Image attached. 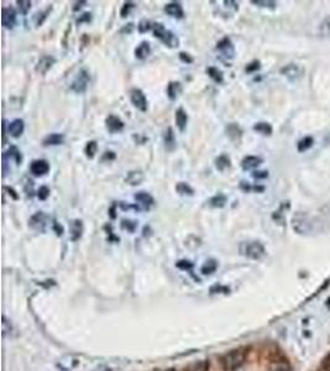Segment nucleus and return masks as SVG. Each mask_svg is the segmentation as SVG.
I'll list each match as a JSON object with an SVG mask.
<instances>
[{
    "label": "nucleus",
    "instance_id": "2eb2a0df",
    "mask_svg": "<svg viewBox=\"0 0 330 371\" xmlns=\"http://www.w3.org/2000/svg\"><path fill=\"white\" fill-rule=\"evenodd\" d=\"M163 142H165V147L167 151H175L177 147V142H176V135L175 132L171 127L166 129L165 134H163Z\"/></svg>",
    "mask_w": 330,
    "mask_h": 371
},
{
    "label": "nucleus",
    "instance_id": "ea45409f",
    "mask_svg": "<svg viewBox=\"0 0 330 371\" xmlns=\"http://www.w3.org/2000/svg\"><path fill=\"white\" fill-rule=\"evenodd\" d=\"M251 3L255 4V5L262 6V8H268V9H275L277 5L276 1H263V0H253Z\"/></svg>",
    "mask_w": 330,
    "mask_h": 371
},
{
    "label": "nucleus",
    "instance_id": "f8f14e48",
    "mask_svg": "<svg viewBox=\"0 0 330 371\" xmlns=\"http://www.w3.org/2000/svg\"><path fill=\"white\" fill-rule=\"evenodd\" d=\"M1 24L4 27L13 28L16 24V11L14 8H3L1 11Z\"/></svg>",
    "mask_w": 330,
    "mask_h": 371
},
{
    "label": "nucleus",
    "instance_id": "052dcab7",
    "mask_svg": "<svg viewBox=\"0 0 330 371\" xmlns=\"http://www.w3.org/2000/svg\"><path fill=\"white\" fill-rule=\"evenodd\" d=\"M165 371H178V370H176V369H167V370H165Z\"/></svg>",
    "mask_w": 330,
    "mask_h": 371
},
{
    "label": "nucleus",
    "instance_id": "79ce46f5",
    "mask_svg": "<svg viewBox=\"0 0 330 371\" xmlns=\"http://www.w3.org/2000/svg\"><path fill=\"white\" fill-rule=\"evenodd\" d=\"M51 10H52V6H50V8H47L45 11H42V13L37 14V15H39V16H37V21H36L37 26H41L42 24H44V21L46 20L47 15H49L50 11H51Z\"/></svg>",
    "mask_w": 330,
    "mask_h": 371
},
{
    "label": "nucleus",
    "instance_id": "de8ad7c7",
    "mask_svg": "<svg viewBox=\"0 0 330 371\" xmlns=\"http://www.w3.org/2000/svg\"><path fill=\"white\" fill-rule=\"evenodd\" d=\"M253 177L256 178V180H262V178H267L268 172H267V171H255V172L253 173Z\"/></svg>",
    "mask_w": 330,
    "mask_h": 371
},
{
    "label": "nucleus",
    "instance_id": "cd10ccee",
    "mask_svg": "<svg viewBox=\"0 0 330 371\" xmlns=\"http://www.w3.org/2000/svg\"><path fill=\"white\" fill-rule=\"evenodd\" d=\"M176 192L181 196H193L194 189L186 182H178L176 185Z\"/></svg>",
    "mask_w": 330,
    "mask_h": 371
},
{
    "label": "nucleus",
    "instance_id": "6e6d98bb",
    "mask_svg": "<svg viewBox=\"0 0 330 371\" xmlns=\"http://www.w3.org/2000/svg\"><path fill=\"white\" fill-rule=\"evenodd\" d=\"M224 4L227 6H230V8H234V10H237L239 9V4L236 1H231V0H225Z\"/></svg>",
    "mask_w": 330,
    "mask_h": 371
},
{
    "label": "nucleus",
    "instance_id": "a19ab883",
    "mask_svg": "<svg viewBox=\"0 0 330 371\" xmlns=\"http://www.w3.org/2000/svg\"><path fill=\"white\" fill-rule=\"evenodd\" d=\"M134 8H135V3H132V1H127V3L123 5L122 11H120L122 18H127V16L130 14V11H131Z\"/></svg>",
    "mask_w": 330,
    "mask_h": 371
},
{
    "label": "nucleus",
    "instance_id": "6ab92c4d",
    "mask_svg": "<svg viewBox=\"0 0 330 371\" xmlns=\"http://www.w3.org/2000/svg\"><path fill=\"white\" fill-rule=\"evenodd\" d=\"M261 163H262V159L258 158V156H246V158H244V160L241 161V167L245 171H250L258 167Z\"/></svg>",
    "mask_w": 330,
    "mask_h": 371
},
{
    "label": "nucleus",
    "instance_id": "a878e982",
    "mask_svg": "<svg viewBox=\"0 0 330 371\" xmlns=\"http://www.w3.org/2000/svg\"><path fill=\"white\" fill-rule=\"evenodd\" d=\"M206 75L212 78L215 83H223L224 82V75H223L222 71L218 67H208L206 68Z\"/></svg>",
    "mask_w": 330,
    "mask_h": 371
},
{
    "label": "nucleus",
    "instance_id": "f257e3e1",
    "mask_svg": "<svg viewBox=\"0 0 330 371\" xmlns=\"http://www.w3.org/2000/svg\"><path fill=\"white\" fill-rule=\"evenodd\" d=\"M246 363V353L243 349H234L220 359V365L225 371L239 370Z\"/></svg>",
    "mask_w": 330,
    "mask_h": 371
},
{
    "label": "nucleus",
    "instance_id": "7ed1b4c3",
    "mask_svg": "<svg viewBox=\"0 0 330 371\" xmlns=\"http://www.w3.org/2000/svg\"><path fill=\"white\" fill-rule=\"evenodd\" d=\"M240 251L246 258L258 260L265 255V247L260 241H246L240 245Z\"/></svg>",
    "mask_w": 330,
    "mask_h": 371
},
{
    "label": "nucleus",
    "instance_id": "49530a36",
    "mask_svg": "<svg viewBox=\"0 0 330 371\" xmlns=\"http://www.w3.org/2000/svg\"><path fill=\"white\" fill-rule=\"evenodd\" d=\"M179 58H181V61H183L184 63H187V65L193 63V57L189 53H186V52H179Z\"/></svg>",
    "mask_w": 330,
    "mask_h": 371
},
{
    "label": "nucleus",
    "instance_id": "e433bc0d",
    "mask_svg": "<svg viewBox=\"0 0 330 371\" xmlns=\"http://www.w3.org/2000/svg\"><path fill=\"white\" fill-rule=\"evenodd\" d=\"M152 27H153V24L151 23V21H150V20H147V19H144V20H141L139 23V26H137V30H139L140 34H145V32L150 31Z\"/></svg>",
    "mask_w": 330,
    "mask_h": 371
},
{
    "label": "nucleus",
    "instance_id": "0eeeda50",
    "mask_svg": "<svg viewBox=\"0 0 330 371\" xmlns=\"http://www.w3.org/2000/svg\"><path fill=\"white\" fill-rule=\"evenodd\" d=\"M135 201L137 202V206L141 208V211H150L151 207L155 204V199L147 192H137L135 194Z\"/></svg>",
    "mask_w": 330,
    "mask_h": 371
},
{
    "label": "nucleus",
    "instance_id": "13d9d810",
    "mask_svg": "<svg viewBox=\"0 0 330 371\" xmlns=\"http://www.w3.org/2000/svg\"><path fill=\"white\" fill-rule=\"evenodd\" d=\"M115 208H116V204H113V207H111V208L109 209V213H110V216H111V218H113V219L116 216L115 215Z\"/></svg>",
    "mask_w": 330,
    "mask_h": 371
},
{
    "label": "nucleus",
    "instance_id": "423d86ee",
    "mask_svg": "<svg viewBox=\"0 0 330 371\" xmlns=\"http://www.w3.org/2000/svg\"><path fill=\"white\" fill-rule=\"evenodd\" d=\"M217 50L222 53L223 57L228 59H232L235 57V47L232 45L230 37L225 36L217 44Z\"/></svg>",
    "mask_w": 330,
    "mask_h": 371
},
{
    "label": "nucleus",
    "instance_id": "bf43d9fd",
    "mask_svg": "<svg viewBox=\"0 0 330 371\" xmlns=\"http://www.w3.org/2000/svg\"><path fill=\"white\" fill-rule=\"evenodd\" d=\"M276 371H291V369L287 368V366H284V368H279V369H277Z\"/></svg>",
    "mask_w": 330,
    "mask_h": 371
},
{
    "label": "nucleus",
    "instance_id": "5fc2aeb1",
    "mask_svg": "<svg viewBox=\"0 0 330 371\" xmlns=\"http://www.w3.org/2000/svg\"><path fill=\"white\" fill-rule=\"evenodd\" d=\"M4 191H8L9 194H10V196L13 197V199H15V201H16V199H19V196H18V194H16V192L14 191V189L11 188V187H8V186H4Z\"/></svg>",
    "mask_w": 330,
    "mask_h": 371
},
{
    "label": "nucleus",
    "instance_id": "2f4dec72",
    "mask_svg": "<svg viewBox=\"0 0 330 371\" xmlns=\"http://www.w3.org/2000/svg\"><path fill=\"white\" fill-rule=\"evenodd\" d=\"M97 151H98V144H97V141L87 142L84 149V154L88 159H93L94 156H96Z\"/></svg>",
    "mask_w": 330,
    "mask_h": 371
},
{
    "label": "nucleus",
    "instance_id": "473e14b6",
    "mask_svg": "<svg viewBox=\"0 0 330 371\" xmlns=\"http://www.w3.org/2000/svg\"><path fill=\"white\" fill-rule=\"evenodd\" d=\"M210 364L208 360H199L189 368V371H209Z\"/></svg>",
    "mask_w": 330,
    "mask_h": 371
},
{
    "label": "nucleus",
    "instance_id": "9d476101",
    "mask_svg": "<svg viewBox=\"0 0 330 371\" xmlns=\"http://www.w3.org/2000/svg\"><path fill=\"white\" fill-rule=\"evenodd\" d=\"M54 63H56V58H54L53 56L46 54V56H42L41 58L39 59L35 70H36V72L40 73V75H46V73L51 70L52 66H53Z\"/></svg>",
    "mask_w": 330,
    "mask_h": 371
},
{
    "label": "nucleus",
    "instance_id": "58836bf2",
    "mask_svg": "<svg viewBox=\"0 0 330 371\" xmlns=\"http://www.w3.org/2000/svg\"><path fill=\"white\" fill-rule=\"evenodd\" d=\"M50 196V188L47 187V186H41L39 188V191H37V198L40 199V201H46L47 198H49Z\"/></svg>",
    "mask_w": 330,
    "mask_h": 371
},
{
    "label": "nucleus",
    "instance_id": "37998d69",
    "mask_svg": "<svg viewBox=\"0 0 330 371\" xmlns=\"http://www.w3.org/2000/svg\"><path fill=\"white\" fill-rule=\"evenodd\" d=\"M260 67H261L260 62L254 61V62H251V63H249V65L246 66L245 71H246V73H254V72H257V71L260 70Z\"/></svg>",
    "mask_w": 330,
    "mask_h": 371
},
{
    "label": "nucleus",
    "instance_id": "c85d7f7f",
    "mask_svg": "<svg viewBox=\"0 0 330 371\" xmlns=\"http://www.w3.org/2000/svg\"><path fill=\"white\" fill-rule=\"evenodd\" d=\"M241 129L236 124H229L227 127V134L231 140H239L241 137Z\"/></svg>",
    "mask_w": 330,
    "mask_h": 371
},
{
    "label": "nucleus",
    "instance_id": "7c9ffc66",
    "mask_svg": "<svg viewBox=\"0 0 330 371\" xmlns=\"http://www.w3.org/2000/svg\"><path fill=\"white\" fill-rule=\"evenodd\" d=\"M254 130L262 135H271L272 127L268 123H256L254 125Z\"/></svg>",
    "mask_w": 330,
    "mask_h": 371
},
{
    "label": "nucleus",
    "instance_id": "4468645a",
    "mask_svg": "<svg viewBox=\"0 0 330 371\" xmlns=\"http://www.w3.org/2000/svg\"><path fill=\"white\" fill-rule=\"evenodd\" d=\"M281 73L284 77L288 78L289 80H297V78L301 77V75H302V68L299 67L298 65L291 63V65H287L286 67L282 68Z\"/></svg>",
    "mask_w": 330,
    "mask_h": 371
},
{
    "label": "nucleus",
    "instance_id": "603ef678",
    "mask_svg": "<svg viewBox=\"0 0 330 371\" xmlns=\"http://www.w3.org/2000/svg\"><path fill=\"white\" fill-rule=\"evenodd\" d=\"M240 188L243 189L244 192H250L251 189H253V187H251L248 182H245V181H241V182H240Z\"/></svg>",
    "mask_w": 330,
    "mask_h": 371
},
{
    "label": "nucleus",
    "instance_id": "bb28decb",
    "mask_svg": "<svg viewBox=\"0 0 330 371\" xmlns=\"http://www.w3.org/2000/svg\"><path fill=\"white\" fill-rule=\"evenodd\" d=\"M4 155H5L6 158L13 159V160L16 162V165H21V162H23V156H21V152L19 151V149L16 146L9 147V150L6 152H4Z\"/></svg>",
    "mask_w": 330,
    "mask_h": 371
},
{
    "label": "nucleus",
    "instance_id": "5701e85b",
    "mask_svg": "<svg viewBox=\"0 0 330 371\" xmlns=\"http://www.w3.org/2000/svg\"><path fill=\"white\" fill-rule=\"evenodd\" d=\"M230 166H231V160H230V158L228 155L223 154L215 159V167H217V170L220 171V172H223L224 170L229 168Z\"/></svg>",
    "mask_w": 330,
    "mask_h": 371
},
{
    "label": "nucleus",
    "instance_id": "6e6552de",
    "mask_svg": "<svg viewBox=\"0 0 330 371\" xmlns=\"http://www.w3.org/2000/svg\"><path fill=\"white\" fill-rule=\"evenodd\" d=\"M105 127L106 130H108L110 134H116V132H123V129H124V121L119 118V116L110 114V115L105 119Z\"/></svg>",
    "mask_w": 330,
    "mask_h": 371
},
{
    "label": "nucleus",
    "instance_id": "f704fd0d",
    "mask_svg": "<svg viewBox=\"0 0 330 371\" xmlns=\"http://www.w3.org/2000/svg\"><path fill=\"white\" fill-rule=\"evenodd\" d=\"M319 34L322 35V36H330V16L324 19V21L320 24Z\"/></svg>",
    "mask_w": 330,
    "mask_h": 371
},
{
    "label": "nucleus",
    "instance_id": "ddd939ff",
    "mask_svg": "<svg viewBox=\"0 0 330 371\" xmlns=\"http://www.w3.org/2000/svg\"><path fill=\"white\" fill-rule=\"evenodd\" d=\"M165 13L167 14V15L172 16V18H176V19H182L184 16L183 8H182L181 4L176 3V1L166 4Z\"/></svg>",
    "mask_w": 330,
    "mask_h": 371
},
{
    "label": "nucleus",
    "instance_id": "8fccbe9b",
    "mask_svg": "<svg viewBox=\"0 0 330 371\" xmlns=\"http://www.w3.org/2000/svg\"><path fill=\"white\" fill-rule=\"evenodd\" d=\"M115 158H116L115 152H114V151H106L105 154L103 155V161H105V160L113 161V160H115Z\"/></svg>",
    "mask_w": 330,
    "mask_h": 371
},
{
    "label": "nucleus",
    "instance_id": "9b49d317",
    "mask_svg": "<svg viewBox=\"0 0 330 371\" xmlns=\"http://www.w3.org/2000/svg\"><path fill=\"white\" fill-rule=\"evenodd\" d=\"M30 171L36 177H41L49 173L50 163L46 160H34L30 165Z\"/></svg>",
    "mask_w": 330,
    "mask_h": 371
},
{
    "label": "nucleus",
    "instance_id": "c03bdc74",
    "mask_svg": "<svg viewBox=\"0 0 330 371\" xmlns=\"http://www.w3.org/2000/svg\"><path fill=\"white\" fill-rule=\"evenodd\" d=\"M176 266H177L178 268H182V270H192V267H193V264H192L191 261L181 260V261H178V263L176 264Z\"/></svg>",
    "mask_w": 330,
    "mask_h": 371
},
{
    "label": "nucleus",
    "instance_id": "f03ea898",
    "mask_svg": "<svg viewBox=\"0 0 330 371\" xmlns=\"http://www.w3.org/2000/svg\"><path fill=\"white\" fill-rule=\"evenodd\" d=\"M152 30H153V36L160 39L161 41L166 45V46L171 47V49H176V47L179 46V39L173 34L172 31L167 30L163 24L155 23L153 24Z\"/></svg>",
    "mask_w": 330,
    "mask_h": 371
},
{
    "label": "nucleus",
    "instance_id": "4c0bfd02",
    "mask_svg": "<svg viewBox=\"0 0 330 371\" xmlns=\"http://www.w3.org/2000/svg\"><path fill=\"white\" fill-rule=\"evenodd\" d=\"M137 227V222L135 220H130V219H123L122 220V228L123 229L127 230L129 233H134L135 229Z\"/></svg>",
    "mask_w": 330,
    "mask_h": 371
},
{
    "label": "nucleus",
    "instance_id": "393cba45",
    "mask_svg": "<svg viewBox=\"0 0 330 371\" xmlns=\"http://www.w3.org/2000/svg\"><path fill=\"white\" fill-rule=\"evenodd\" d=\"M144 181V173L141 171H131V172L127 173V178H125V182H127L131 186H137Z\"/></svg>",
    "mask_w": 330,
    "mask_h": 371
},
{
    "label": "nucleus",
    "instance_id": "72a5a7b5",
    "mask_svg": "<svg viewBox=\"0 0 330 371\" xmlns=\"http://www.w3.org/2000/svg\"><path fill=\"white\" fill-rule=\"evenodd\" d=\"M312 146H313V137L307 136L298 142L297 149H298L299 152H305V151H307L308 149H310Z\"/></svg>",
    "mask_w": 330,
    "mask_h": 371
},
{
    "label": "nucleus",
    "instance_id": "4be33fe9",
    "mask_svg": "<svg viewBox=\"0 0 330 371\" xmlns=\"http://www.w3.org/2000/svg\"><path fill=\"white\" fill-rule=\"evenodd\" d=\"M63 141H65V135L53 132V134L47 135L42 141V144H44V146H56V145L63 144Z\"/></svg>",
    "mask_w": 330,
    "mask_h": 371
},
{
    "label": "nucleus",
    "instance_id": "1a4fd4ad",
    "mask_svg": "<svg viewBox=\"0 0 330 371\" xmlns=\"http://www.w3.org/2000/svg\"><path fill=\"white\" fill-rule=\"evenodd\" d=\"M47 224V215L44 212H37L34 215L30 218L28 220V225L35 230H39V232H44L45 228Z\"/></svg>",
    "mask_w": 330,
    "mask_h": 371
},
{
    "label": "nucleus",
    "instance_id": "c9c22d12",
    "mask_svg": "<svg viewBox=\"0 0 330 371\" xmlns=\"http://www.w3.org/2000/svg\"><path fill=\"white\" fill-rule=\"evenodd\" d=\"M16 4H18L19 11L23 15H26L30 11V9H31V1H28V0H18Z\"/></svg>",
    "mask_w": 330,
    "mask_h": 371
},
{
    "label": "nucleus",
    "instance_id": "a18cd8bd",
    "mask_svg": "<svg viewBox=\"0 0 330 371\" xmlns=\"http://www.w3.org/2000/svg\"><path fill=\"white\" fill-rule=\"evenodd\" d=\"M92 21V14L91 13H83L79 18L77 19V24L80 25L83 23H91Z\"/></svg>",
    "mask_w": 330,
    "mask_h": 371
},
{
    "label": "nucleus",
    "instance_id": "412c9836",
    "mask_svg": "<svg viewBox=\"0 0 330 371\" xmlns=\"http://www.w3.org/2000/svg\"><path fill=\"white\" fill-rule=\"evenodd\" d=\"M151 53V46L149 41H142L139 46L135 49V57L137 59H145Z\"/></svg>",
    "mask_w": 330,
    "mask_h": 371
},
{
    "label": "nucleus",
    "instance_id": "4d7b16f0",
    "mask_svg": "<svg viewBox=\"0 0 330 371\" xmlns=\"http://www.w3.org/2000/svg\"><path fill=\"white\" fill-rule=\"evenodd\" d=\"M84 4H87V1H79V3H76V6H73V10L77 11L78 9L82 8V6L84 5Z\"/></svg>",
    "mask_w": 330,
    "mask_h": 371
},
{
    "label": "nucleus",
    "instance_id": "b1692460",
    "mask_svg": "<svg viewBox=\"0 0 330 371\" xmlns=\"http://www.w3.org/2000/svg\"><path fill=\"white\" fill-rule=\"evenodd\" d=\"M228 197L223 193H218L215 196H213L212 198L208 201V204L213 208H223V207L227 204Z\"/></svg>",
    "mask_w": 330,
    "mask_h": 371
},
{
    "label": "nucleus",
    "instance_id": "39448f33",
    "mask_svg": "<svg viewBox=\"0 0 330 371\" xmlns=\"http://www.w3.org/2000/svg\"><path fill=\"white\" fill-rule=\"evenodd\" d=\"M130 101H131L132 106H135L136 109L141 111H146L147 110V99L146 96L144 94L141 89L139 88H134L130 92Z\"/></svg>",
    "mask_w": 330,
    "mask_h": 371
},
{
    "label": "nucleus",
    "instance_id": "f3484780",
    "mask_svg": "<svg viewBox=\"0 0 330 371\" xmlns=\"http://www.w3.org/2000/svg\"><path fill=\"white\" fill-rule=\"evenodd\" d=\"M70 233H71V240H72V241H77V240H79L83 233L82 220L80 219L72 220L70 224Z\"/></svg>",
    "mask_w": 330,
    "mask_h": 371
},
{
    "label": "nucleus",
    "instance_id": "dca6fc26",
    "mask_svg": "<svg viewBox=\"0 0 330 371\" xmlns=\"http://www.w3.org/2000/svg\"><path fill=\"white\" fill-rule=\"evenodd\" d=\"M25 130V124L23 119H15L9 124V134L13 137H20Z\"/></svg>",
    "mask_w": 330,
    "mask_h": 371
},
{
    "label": "nucleus",
    "instance_id": "a211bd4d",
    "mask_svg": "<svg viewBox=\"0 0 330 371\" xmlns=\"http://www.w3.org/2000/svg\"><path fill=\"white\" fill-rule=\"evenodd\" d=\"M188 123V114L186 113L183 108H178L176 110V125L181 132H184Z\"/></svg>",
    "mask_w": 330,
    "mask_h": 371
},
{
    "label": "nucleus",
    "instance_id": "c756f323",
    "mask_svg": "<svg viewBox=\"0 0 330 371\" xmlns=\"http://www.w3.org/2000/svg\"><path fill=\"white\" fill-rule=\"evenodd\" d=\"M218 268V263L215 260H213V259H210V260L205 261L204 263V265L202 266V273L203 275H212L213 272H215Z\"/></svg>",
    "mask_w": 330,
    "mask_h": 371
},
{
    "label": "nucleus",
    "instance_id": "aec40b11",
    "mask_svg": "<svg viewBox=\"0 0 330 371\" xmlns=\"http://www.w3.org/2000/svg\"><path fill=\"white\" fill-rule=\"evenodd\" d=\"M182 92V85L181 83L177 82V80H173L170 82L167 85V97L171 101H176L178 98V96L181 94Z\"/></svg>",
    "mask_w": 330,
    "mask_h": 371
},
{
    "label": "nucleus",
    "instance_id": "3c124183",
    "mask_svg": "<svg viewBox=\"0 0 330 371\" xmlns=\"http://www.w3.org/2000/svg\"><path fill=\"white\" fill-rule=\"evenodd\" d=\"M320 371H330V354L327 356L324 361L322 364V370Z\"/></svg>",
    "mask_w": 330,
    "mask_h": 371
},
{
    "label": "nucleus",
    "instance_id": "20e7f679",
    "mask_svg": "<svg viewBox=\"0 0 330 371\" xmlns=\"http://www.w3.org/2000/svg\"><path fill=\"white\" fill-rule=\"evenodd\" d=\"M89 82H91V76H89L88 71L80 70L78 75L76 76L75 80H73L72 84H71V89L73 92L78 93V94H82L87 90Z\"/></svg>",
    "mask_w": 330,
    "mask_h": 371
},
{
    "label": "nucleus",
    "instance_id": "09e8293b",
    "mask_svg": "<svg viewBox=\"0 0 330 371\" xmlns=\"http://www.w3.org/2000/svg\"><path fill=\"white\" fill-rule=\"evenodd\" d=\"M132 30H134V24L130 23L127 24V25H125L124 27L120 30V32H122V34H131Z\"/></svg>",
    "mask_w": 330,
    "mask_h": 371
},
{
    "label": "nucleus",
    "instance_id": "864d4df0",
    "mask_svg": "<svg viewBox=\"0 0 330 371\" xmlns=\"http://www.w3.org/2000/svg\"><path fill=\"white\" fill-rule=\"evenodd\" d=\"M53 229H54V232H56V234L59 235V237L63 234V227L62 225H59V223H57V222L53 223Z\"/></svg>",
    "mask_w": 330,
    "mask_h": 371
}]
</instances>
